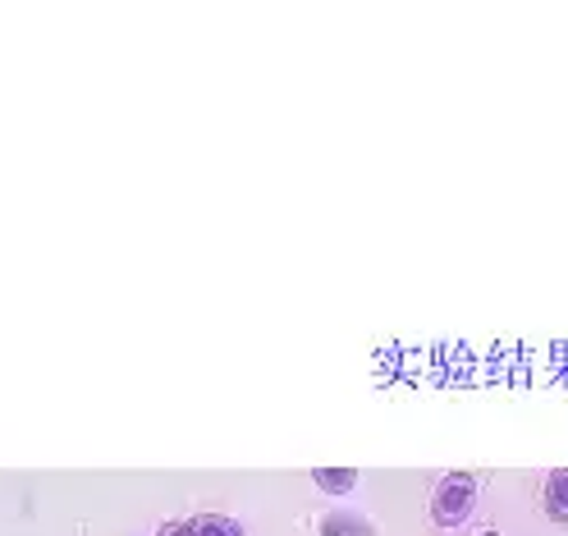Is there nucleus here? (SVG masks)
I'll return each mask as SVG.
<instances>
[{
  "instance_id": "f257e3e1",
  "label": "nucleus",
  "mask_w": 568,
  "mask_h": 536,
  "mask_svg": "<svg viewBox=\"0 0 568 536\" xmlns=\"http://www.w3.org/2000/svg\"><path fill=\"white\" fill-rule=\"evenodd\" d=\"M473 499H477V477L473 473H449L432 495V518L440 527H458L473 514Z\"/></svg>"
},
{
  "instance_id": "f03ea898",
  "label": "nucleus",
  "mask_w": 568,
  "mask_h": 536,
  "mask_svg": "<svg viewBox=\"0 0 568 536\" xmlns=\"http://www.w3.org/2000/svg\"><path fill=\"white\" fill-rule=\"evenodd\" d=\"M322 536H376V527L363 518V514H348V509H335L322 518Z\"/></svg>"
},
{
  "instance_id": "7ed1b4c3",
  "label": "nucleus",
  "mask_w": 568,
  "mask_h": 536,
  "mask_svg": "<svg viewBox=\"0 0 568 536\" xmlns=\"http://www.w3.org/2000/svg\"><path fill=\"white\" fill-rule=\"evenodd\" d=\"M546 514L555 523H568V468L550 473V482H546Z\"/></svg>"
},
{
  "instance_id": "20e7f679",
  "label": "nucleus",
  "mask_w": 568,
  "mask_h": 536,
  "mask_svg": "<svg viewBox=\"0 0 568 536\" xmlns=\"http://www.w3.org/2000/svg\"><path fill=\"white\" fill-rule=\"evenodd\" d=\"M312 482L322 486L326 495H348L353 486H358V473H348V468H322V473H312Z\"/></svg>"
},
{
  "instance_id": "39448f33",
  "label": "nucleus",
  "mask_w": 568,
  "mask_h": 536,
  "mask_svg": "<svg viewBox=\"0 0 568 536\" xmlns=\"http://www.w3.org/2000/svg\"><path fill=\"white\" fill-rule=\"evenodd\" d=\"M193 536H243V527L225 514H202V518H193Z\"/></svg>"
},
{
  "instance_id": "423d86ee",
  "label": "nucleus",
  "mask_w": 568,
  "mask_h": 536,
  "mask_svg": "<svg viewBox=\"0 0 568 536\" xmlns=\"http://www.w3.org/2000/svg\"><path fill=\"white\" fill-rule=\"evenodd\" d=\"M156 536H193V523H165Z\"/></svg>"
},
{
  "instance_id": "0eeeda50",
  "label": "nucleus",
  "mask_w": 568,
  "mask_h": 536,
  "mask_svg": "<svg viewBox=\"0 0 568 536\" xmlns=\"http://www.w3.org/2000/svg\"><path fill=\"white\" fill-rule=\"evenodd\" d=\"M481 536H500V532H481Z\"/></svg>"
}]
</instances>
